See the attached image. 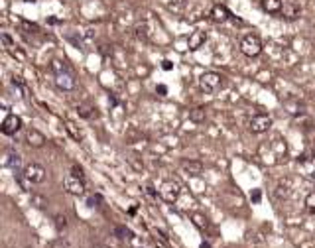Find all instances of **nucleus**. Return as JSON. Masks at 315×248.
<instances>
[{"instance_id":"f3484780","label":"nucleus","mask_w":315,"mask_h":248,"mask_svg":"<svg viewBox=\"0 0 315 248\" xmlns=\"http://www.w3.org/2000/svg\"><path fill=\"white\" fill-rule=\"evenodd\" d=\"M16 181H18V185H20V189H22V191H26V193H28V191L32 189V181L24 175V171H22V173H16Z\"/></svg>"},{"instance_id":"473e14b6","label":"nucleus","mask_w":315,"mask_h":248,"mask_svg":"<svg viewBox=\"0 0 315 248\" xmlns=\"http://www.w3.org/2000/svg\"><path fill=\"white\" fill-rule=\"evenodd\" d=\"M250 197H252V201H254V203H258V201H260V191L256 189V191H254V193L250 195Z\"/></svg>"},{"instance_id":"dca6fc26","label":"nucleus","mask_w":315,"mask_h":248,"mask_svg":"<svg viewBox=\"0 0 315 248\" xmlns=\"http://www.w3.org/2000/svg\"><path fill=\"white\" fill-rule=\"evenodd\" d=\"M20 162H22L20 154H16V152H8V156H6V162H4V165H6V167H12V169H16V167L20 165Z\"/></svg>"},{"instance_id":"f704fd0d","label":"nucleus","mask_w":315,"mask_h":248,"mask_svg":"<svg viewBox=\"0 0 315 248\" xmlns=\"http://www.w3.org/2000/svg\"><path fill=\"white\" fill-rule=\"evenodd\" d=\"M312 156L315 158V146H314V150H312Z\"/></svg>"},{"instance_id":"6e6552de","label":"nucleus","mask_w":315,"mask_h":248,"mask_svg":"<svg viewBox=\"0 0 315 248\" xmlns=\"http://www.w3.org/2000/svg\"><path fill=\"white\" fill-rule=\"evenodd\" d=\"M55 85H57V89H61V91H73L75 87H77V81H75V77L71 75V73H59V75H55Z\"/></svg>"},{"instance_id":"a878e982","label":"nucleus","mask_w":315,"mask_h":248,"mask_svg":"<svg viewBox=\"0 0 315 248\" xmlns=\"http://www.w3.org/2000/svg\"><path fill=\"white\" fill-rule=\"evenodd\" d=\"M136 38H138V40H148V30H146V26H138V28H136Z\"/></svg>"},{"instance_id":"b1692460","label":"nucleus","mask_w":315,"mask_h":248,"mask_svg":"<svg viewBox=\"0 0 315 248\" xmlns=\"http://www.w3.org/2000/svg\"><path fill=\"white\" fill-rule=\"evenodd\" d=\"M306 207H308V211L315 213V191H312V193L306 197Z\"/></svg>"},{"instance_id":"c756f323","label":"nucleus","mask_w":315,"mask_h":248,"mask_svg":"<svg viewBox=\"0 0 315 248\" xmlns=\"http://www.w3.org/2000/svg\"><path fill=\"white\" fill-rule=\"evenodd\" d=\"M156 93H159V95H165V93H167V87H165V85H158Z\"/></svg>"},{"instance_id":"9d476101","label":"nucleus","mask_w":315,"mask_h":248,"mask_svg":"<svg viewBox=\"0 0 315 248\" xmlns=\"http://www.w3.org/2000/svg\"><path fill=\"white\" fill-rule=\"evenodd\" d=\"M181 169L187 173V175H191V177H197V175H201V171H203V164L201 162H197V160H181Z\"/></svg>"},{"instance_id":"2eb2a0df","label":"nucleus","mask_w":315,"mask_h":248,"mask_svg":"<svg viewBox=\"0 0 315 248\" xmlns=\"http://www.w3.org/2000/svg\"><path fill=\"white\" fill-rule=\"evenodd\" d=\"M205 118H207V110L203 108V106H197V108H193L191 112H189V120L191 122H205Z\"/></svg>"},{"instance_id":"f8f14e48","label":"nucleus","mask_w":315,"mask_h":248,"mask_svg":"<svg viewBox=\"0 0 315 248\" xmlns=\"http://www.w3.org/2000/svg\"><path fill=\"white\" fill-rule=\"evenodd\" d=\"M286 20H296V18H300V14H302V8H300V4H296V2H292V0H288V2H284V6H282V12H280Z\"/></svg>"},{"instance_id":"9b49d317","label":"nucleus","mask_w":315,"mask_h":248,"mask_svg":"<svg viewBox=\"0 0 315 248\" xmlns=\"http://www.w3.org/2000/svg\"><path fill=\"white\" fill-rule=\"evenodd\" d=\"M26 142H28L32 148H42V146L46 144V136H44L40 130H36V128H28V130H26Z\"/></svg>"},{"instance_id":"7c9ffc66","label":"nucleus","mask_w":315,"mask_h":248,"mask_svg":"<svg viewBox=\"0 0 315 248\" xmlns=\"http://www.w3.org/2000/svg\"><path fill=\"white\" fill-rule=\"evenodd\" d=\"M161 67H163L165 71H169V69H171L173 65H171V61H167V59H163V61H161Z\"/></svg>"},{"instance_id":"ddd939ff","label":"nucleus","mask_w":315,"mask_h":248,"mask_svg":"<svg viewBox=\"0 0 315 248\" xmlns=\"http://www.w3.org/2000/svg\"><path fill=\"white\" fill-rule=\"evenodd\" d=\"M205 42H207V34L201 32V30H197V32H193V34L187 38V48L195 51V50H199V48H203Z\"/></svg>"},{"instance_id":"20e7f679","label":"nucleus","mask_w":315,"mask_h":248,"mask_svg":"<svg viewBox=\"0 0 315 248\" xmlns=\"http://www.w3.org/2000/svg\"><path fill=\"white\" fill-rule=\"evenodd\" d=\"M63 187L67 189V193H71V195H75V197L85 195V183H83V179L77 177V175H73V173H71V175H65Z\"/></svg>"},{"instance_id":"4468645a","label":"nucleus","mask_w":315,"mask_h":248,"mask_svg":"<svg viewBox=\"0 0 315 248\" xmlns=\"http://www.w3.org/2000/svg\"><path fill=\"white\" fill-rule=\"evenodd\" d=\"M260 4H262V10L268 12V14H280V12H282V6H284L282 0H262Z\"/></svg>"},{"instance_id":"2f4dec72","label":"nucleus","mask_w":315,"mask_h":248,"mask_svg":"<svg viewBox=\"0 0 315 248\" xmlns=\"http://www.w3.org/2000/svg\"><path fill=\"white\" fill-rule=\"evenodd\" d=\"M146 189H148V195H152V197H156L158 193H159V191H156V189H154V187H152V185H148V187H146Z\"/></svg>"},{"instance_id":"0eeeda50","label":"nucleus","mask_w":315,"mask_h":248,"mask_svg":"<svg viewBox=\"0 0 315 248\" xmlns=\"http://www.w3.org/2000/svg\"><path fill=\"white\" fill-rule=\"evenodd\" d=\"M24 175L32 181V183H42L46 179V169L40 164H30L24 167Z\"/></svg>"},{"instance_id":"a211bd4d","label":"nucleus","mask_w":315,"mask_h":248,"mask_svg":"<svg viewBox=\"0 0 315 248\" xmlns=\"http://www.w3.org/2000/svg\"><path fill=\"white\" fill-rule=\"evenodd\" d=\"M191 221H193V225H195L197 229H207V227H209L207 217L201 215V213H193V215H191Z\"/></svg>"},{"instance_id":"aec40b11","label":"nucleus","mask_w":315,"mask_h":248,"mask_svg":"<svg viewBox=\"0 0 315 248\" xmlns=\"http://www.w3.org/2000/svg\"><path fill=\"white\" fill-rule=\"evenodd\" d=\"M50 67H52V71L55 73V75L65 73V71H67V65H65L63 61H59V59H53L52 63H50Z\"/></svg>"},{"instance_id":"6ab92c4d","label":"nucleus","mask_w":315,"mask_h":248,"mask_svg":"<svg viewBox=\"0 0 315 248\" xmlns=\"http://www.w3.org/2000/svg\"><path fill=\"white\" fill-rule=\"evenodd\" d=\"M65 130L71 134V138H73V140H77V142H81V140H83V134L75 128V124H73V122H69V120H67V122H65Z\"/></svg>"},{"instance_id":"f03ea898","label":"nucleus","mask_w":315,"mask_h":248,"mask_svg":"<svg viewBox=\"0 0 315 248\" xmlns=\"http://www.w3.org/2000/svg\"><path fill=\"white\" fill-rule=\"evenodd\" d=\"M199 87L201 91L205 93H213L217 89L223 87V75L221 73H215V71H205L201 77H199Z\"/></svg>"},{"instance_id":"412c9836","label":"nucleus","mask_w":315,"mask_h":248,"mask_svg":"<svg viewBox=\"0 0 315 248\" xmlns=\"http://www.w3.org/2000/svg\"><path fill=\"white\" fill-rule=\"evenodd\" d=\"M32 205H34L36 209H46L48 199L44 197V195H32Z\"/></svg>"},{"instance_id":"4be33fe9","label":"nucleus","mask_w":315,"mask_h":248,"mask_svg":"<svg viewBox=\"0 0 315 248\" xmlns=\"http://www.w3.org/2000/svg\"><path fill=\"white\" fill-rule=\"evenodd\" d=\"M91 110H93V108L87 106V104H79V106H77V112H79L83 118H91V114H93Z\"/></svg>"},{"instance_id":"bb28decb","label":"nucleus","mask_w":315,"mask_h":248,"mask_svg":"<svg viewBox=\"0 0 315 248\" xmlns=\"http://www.w3.org/2000/svg\"><path fill=\"white\" fill-rule=\"evenodd\" d=\"M128 162L132 164V167H134V169H138V171H142V167H144V164H142V162H140V160H138L136 156H130V158H128Z\"/></svg>"},{"instance_id":"1a4fd4ad","label":"nucleus","mask_w":315,"mask_h":248,"mask_svg":"<svg viewBox=\"0 0 315 248\" xmlns=\"http://www.w3.org/2000/svg\"><path fill=\"white\" fill-rule=\"evenodd\" d=\"M231 10L225 6V4H215L213 8H211V20L213 22H217V24H223V22H227V20H231Z\"/></svg>"},{"instance_id":"c85d7f7f","label":"nucleus","mask_w":315,"mask_h":248,"mask_svg":"<svg viewBox=\"0 0 315 248\" xmlns=\"http://www.w3.org/2000/svg\"><path fill=\"white\" fill-rule=\"evenodd\" d=\"M73 175L83 177V167H81V165H73Z\"/></svg>"},{"instance_id":"39448f33","label":"nucleus","mask_w":315,"mask_h":248,"mask_svg":"<svg viewBox=\"0 0 315 248\" xmlns=\"http://www.w3.org/2000/svg\"><path fill=\"white\" fill-rule=\"evenodd\" d=\"M270 126H272V118H270L268 114H256V116H252L250 122H248V128H250V132H254V134L268 132Z\"/></svg>"},{"instance_id":"393cba45","label":"nucleus","mask_w":315,"mask_h":248,"mask_svg":"<svg viewBox=\"0 0 315 248\" xmlns=\"http://www.w3.org/2000/svg\"><path fill=\"white\" fill-rule=\"evenodd\" d=\"M52 248H71L67 239H55L52 243Z\"/></svg>"},{"instance_id":"72a5a7b5","label":"nucleus","mask_w":315,"mask_h":248,"mask_svg":"<svg viewBox=\"0 0 315 248\" xmlns=\"http://www.w3.org/2000/svg\"><path fill=\"white\" fill-rule=\"evenodd\" d=\"M173 2H175V4H185L187 0H173Z\"/></svg>"},{"instance_id":"cd10ccee","label":"nucleus","mask_w":315,"mask_h":248,"mask_svg":"<svg viewBox=\"0 0 315 248\" xmlns=\"http://www.w3.org/2000/svg\"><path fill=\"white\" fill-rule=\"evenodd\" d=\"M2 42H4V46H6V48H12V46H14V44H12V40H10V36H8V34H2Z\"/></svg>"},{"instance_id":"7ed1b4c3","label":"nucleus","mask_w":315,"mask_h":248,"mask_svg":"<svg viewBox=\"0 0 315 248\" xmlns=\"http://www.w3.org/2000/svg\"><path fill=\"white\" fill-rule=\"evenodd\" d=\"M181 195V185L173 179H167L159 185V197L163 199L165 203H175Z\"/></svg>"},{"instance_id":"f257e3e1","label":"nucleus","mask_w":315,"mask_h":248,"mask_svg":"<svg viewBox=\"0 0 315 248\" xmlns=\"http://www.w3.org/2000/svg\"><path fill=\"white\" fill-rule=\"evenodd\" d=\"M240 51L246 55V57H256L262 53V40L256 36V34H246L242 40H240Z\"/></svg>"},{"instance_id":"423d86ee","label":"nucleus","mask_w":315,"mask_h":248,"mask_svg":"<svg viewBox=\"0 0 315 248\" xmlns=\"http://www.w3.org/2000/svg\"><path fill=\"white\" fill-rule=\"evenodd\" d=\"M20 128H22V118L16 116V114H6V118L0 124V130H2L4 136H14Z\"/></svg>"},{"instance_id":"5701e85b","label":"nucleus","mask_w":315,"mask_h":248,"mask_svg":"<svg viewBox=\"0 0 315 248\" xmlns=\"http://www.w3.org/2000/svg\"><path fill=\"white\" fill-rule=\"evenodd\" d=\"M65 227H67V219H65L63 215H57V217H55V229L61 233Z\"/></svg>"}]
</instances>
